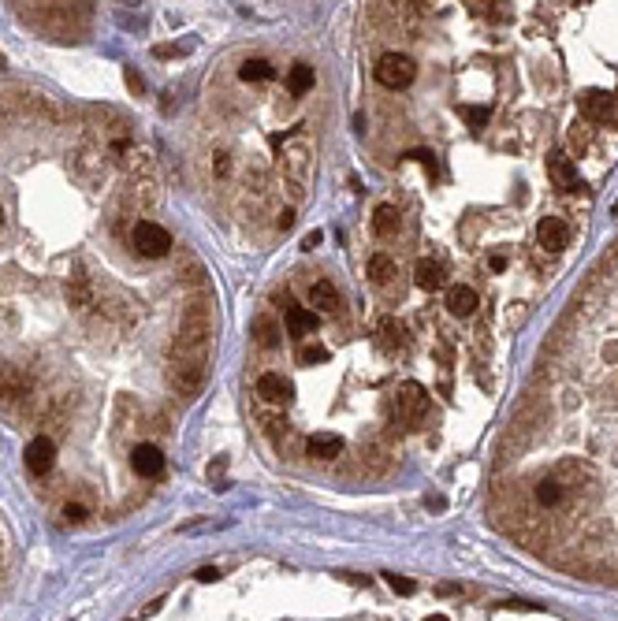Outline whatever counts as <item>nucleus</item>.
<instances>
[{
    "label": "nucleus",
    "mask_w": 618,
    "mask_h": 621,
    "mask_svg": "<svg viewBox=\"0 0 618 621\" xmlns=\"http://www.w3.org/2000/svg\"><path fill=\"white\" fill-rule=\"evenodd\" d=\"M574 335L544 361V395L514 417L495 517L581 577H618V328L574 298Z\"/></svg>",
    "instance_id": "obj_1"
},
{
    "label": "nucleus",
    "mask_w": 618,
    "mask_h": 621,
    "mask_svg": "<svg viewBox=\"0 0 618 621\" xmlns=\"http://www.w3.org/2000/svg\"><path fill=\"white\" fill-rule=\"evenodd\" d=\"M305 179H309V141L302 130H287L283 138V183H287L291 201L305 197Z\"/></svg>",
    "instance_id": "obj_2"
},
{
    "label": "nucleus",
    "mask_w": 618,
    "mask_h": 621,
    "mask_svg": "<svg viewBox=\"0 0 618 621\" xmlns=\"http://www.w3.org/2000/svg\"><path fill=\"white\" fill-rule=\"evenodd\" d=\"M130 246H135V253H138V257L160 260V257H168V253H172V235L164 231L160 223H153V220H138V223H135V231H130Z\"/></svg>",
    "instance_id": "obj_3"
},
{
    "label": "nucleus",
    "mask_w": 618,
    "mask_h": 621,
    "mask_svg": "<svg viewBox=\"0 0 618 621\" xmlns=\"http://www.w3.org/2000/svg\"><path fill=\"white\" fill-rule=\"evenodd\" d=\"M413 75H418V67H413L410 56H399V53H387L376 60V82L387 90H406Z\"/></svg>",
    "instance_id": "obj_4"
},
{
    "label": "nucleus",
    "mask_w": 618,
    "mask_h": 621,
    "mask_svg": "<svg viewBox=\"0 0 618 621\" xmlns=\"http://www.w3.org/2000/svg\"><path fill=\"white\" fill-rule=\"evenodd\" d=\"M395 413H399V421H406V424H421L425 413H429V391L421 384H413V379L402 384L399 395H395Z\"/></svg>",
    "instance_id": "obj_5"
},
{
    "label": "nucleus",
    "mask_w": 618,
    "mask_h": 621,
    "mask_svg": "<svg viewBox=\"0 0 618 621\" xmlns=\"http://www.w3.org/2000/svg\"><path fill=\"white\" fill-rule=\"evenodd\" d=\"M130 469H135L142 480H157V476L164 473V454L160 447H153V443H142L130 450Z\"/></svg>",
    "instance_id": "obj_6"
},
{
    "label": "nucleus",
    "mask_w": 618,
    "mask_h": 621,
    "mask_svg": "<svg viewBox=\"0 0 618 621\" xmlns=\"http://www.w3.org/2000/svg\"><path fill=\"white\" fill-rule=\"evenodd\" d=\"M581 116L592 119V123H607V119L618 116V104L611 93H603V90H589V93H581Z\"/></svg>",
    "instance_id": "obj_7"
},
{
    "label": "nucleus",
    "mask_w": 618,
    "mask_h": 621,
    "mask_svg": "<svg viewBox=\"0 0 618 621\" xmlns=\"http://www.w3.org/2000/svg\"><path fill=\"white\" fill-rule=\"evenodd\" d=\"M53 465H56V443H53L49 435H38V439L27 447V469H30L34 476H49Z\"/></svg>",
    "instance_id": "obj_8"
},
{
    "label": "nucleus",
    "mask_w": 618,
    "mask_h": 621,
    "mask_svg": "<svg viewBox=\"0 0 618 621\" xmlns=\"http://www.w3.org/2000/svg\"><path fill=\"white\" fill-rule=\"evenodd\" d=\"M537 242H540L544 249H551V253H558V249L570 242V227L558 220V216H544L540 227H537Z\"/></svg>",
    "instance_id": "obj_9"
},
{
    "label": "nucleus",
    "mask_w": 618,
    "mask_h": 621,
    "mask_svg": "<svg viewBox=\"0 0 618 621\" xmlns=\"http://www.w3.org/2000/svg\"><path fill=\"white\" fill-rule=\"evenodd\" d=\"M291 379L287 376H280V372H265L257 379V395L265 398V402H272V405H283V402H291Z\"/></svg>",
    "instance_id": "obj_10"
},
{
    "label": "nucleus",
    "mask_w": 618,
    "mask_h": 621,
    "mask_svg": "<svg viewBox=\"0 0 618 621\" xmlns=\"http://www.w3.org/2000/svg\"><path fill=\"white\" fill-rule=\"evenodd\" d=\"M305 454H313V458H320V461H331V458L343 454V439L336 432H313L305 439Z\"/></svg>",
    "instance_id": "obj_11"
},
{
    "label": "nucleus",
    "mask_w": 618,
    "mask_h": 621,
    "mask_svg": "<svg viewBox=\"0 0 618 621\" xmlns=\"http://www.w3.org/2000/svg\"><path fill=\"white\" fill-rule=\"evenodd\" d=\"M64 298H67V305H75V309H90V305H97V294H93V283L90 276H71V283L64 286Z\"/></svg>",
    "instance_id": "obj_12"
},
{
    "label": "nucleus",
    "mask_w": 618,
    "mask_h": 621,
    "mask_svg": "<svg viewBox=\"0 0 618 621\" xmlns=\"http://www.w3.org/2000/svg\"><path fill=\"white\" fill-rule=\"evenodd\" d=\"M201 384H205V368H194V365H175L172 368V387L179 395H198Z\"/></svg>",
    "instance_id": "obj_13"
},
{
    "label": "nucleus",
    "mask_w": 618,
    "mask_h": 621,
    "mask_svg": "<svg viewBox=\"0 0 618 621\" xmlns=\"http://www.w3.org/2000/svg\"><path fill=\"white\" fill-rule=\"evenodd\" d=\"M283 320H287V331H291V335H294V339H305V335H309V331H313V328H317V316H313V313H309V309H302V305H294V302H291L287 309H283Z\"/></svg>",
    "instance_id": "obj_14"
},
{
    "label": "nucleus",
    "mask_w": 618,
    "mask_h": 621,
    "mask_svg": "<svg viewBox=\"0 0 618 621\" xmlns=\"http://www.w3.org/2000/svg\"><path fill=\"white\" fill-rule=\"evenodd\" d=\"M447 309H451L455 316H469L473 309H477V291H473V286H466V283L451 286V291H447Z\"/></svg>",
    "instance_id": "obj_15"
},
{
    "label": "nucleus",
    "mask_w": 618,
    "mask_h": 621,
    "mask_svg": "<svg viewBox=\"0 0 618 621\" xmlns=\"http://www.w3.org/2000/svg\"><path fill=\"white\" fill-rule=\"evenodd\" d=\"M309 305H317L320 313H336L339 309V291L328 279H317L313 286H309Z\"/></svg>",
    "instance_id": "obj_16"
},
{
    "label": "nucleus",
    "mask_w": 618,
    "mask_h": 621,
    "mask_svg": "<svg viewBox=\"0 0 618 621\" xmlns=\"http://www.w3.org/2000/svg\"><path fill=\"white\" fill-rule=\"evenodd\" d=\"M548 172H551V179L563 190H574L577 186V172H574V164H570V157H563V153H555V157L548 160Z\"/></svg>",
    "instance_id": "obj_17"
},
{
    "label": "nucleus",
    "mask_w": 618,
    "mask_h": 621,
    "mask_svg": "<svg viewBox=\"0 0 618 621\" xmlns=\"http://www.w3.org/2000/svg\"><path fill=\"white\" fill-rule=\"evenodd\" d=\"M413 279H418L421 291H439V286H444V268H439L436 260H418Z\"/></svg>",
    "instance_id": "obj_18"
},
{
    "label": "nucleus",
    "mask_w": 618,
    "mask_h": 621,
    "mask_svg": "<svg viewBox=\"0 0 618 621\" xmlns=\"http://www.w3.org/2000/svg\"><path fill=\"white\" fill-rule=\"evenodd\" d=\"M313 78H317V75H313V67H309V64H294V67L287 71V90L294 93V97H302V93L313 90Z\"/></svg>",
    "instance_id": "obj_19"
},
{
    "label": "nucleus",
    "mask_w": 618,
    "mask_h": 621,
    "mask_svg": "<svg viewBox=\"0 0 618 621\" xmlns=\"http://www.w3.org/2000/svg\"><path fill=\"white\" fill-rule=\"evenodd\" d=\"M254 339H257L261 350H272V346L280 342V328H276V320H272V316H257V320H254Z\"/></svg>",
    "instance_id": "obj_20"
},
{
    "label": "nucleus",
    "mask_w": 618,
    "mask_h": 621,
    "mask_svg": "<svg viewBox=\"0 0 618 621\" xmlns=\"http://www.w3.org/2000/svg\"><path fill=\"white\" fill-rule=\"evenodd\" d=\"M239 78H242V82H268V78H272V64H268V60H261V56L242 60Z\"/></svg>",
    "instance_id": "obj_21"
},
{
    "label": "nucleus",
    "mask_w": 618,
    "mask_h": 621,
    "mask_svg": "<svg viewBox=\"0 0 618 621\" xmlns=\"http://www.w3.org/2000/svg\"><path fill=\"white\" fill-rule=\"evenodd\" d=\"M369 279L376 283V286H387L391 283V276H395V260L391 257H384V253H376V257H369Z\"/></svg>",
    "instance_id": "obj_22"
},
{
    "label": "nucleus",
    "mask_w": 618,
    "mask_h": 621,
    "mask_svg": "<svg viewBox=\"0 0 618 621\" xmlns=\"http://www.w3.org/2000/svg\"><path fill=\"white\" fill-rule=\"evenodd\" d=\"M373 227H376V235L380 238H391L399 231V212L391 209V205H380L376 209V216H373Z\"/></svg>",
    "instance_id": "obj_23"
},
{
    "label": "nucleus",
    "mask_w": 618,
    "mask_h": 621,
    "mask_svg": "<svg viewBox=\"0 0 618 621\" xmlns=\"http://www.w3.org/2000/svg\"><path fill=\"white\" fill-rule=\"evenodd\" d=\"M298 361H302V365L328 361V350H324V346H317V342H309V346H302V350H298Z\"/></svg>",
    "instance_id": "obj_24"
},
{
    "label": "nucleus",
    "mask_w": 618,
    "mask_h": 621,
    "mask_svg": "<svg viewBox=\"0 0 618 621\" xmlns=\"http://www.w3.org/2000/svg\"><path fill=\"white\" fill-rule=\"evenodd\" d=\"M380 331H384V346H387V350H395V346L402 342V339H399L402 331H399V324H395V320H391V316H384V320H380Z\"/></svg>",
    "instance_id": "obj_25"
},
{
    "label": "nucleus",
    "mask_w": 618,
    "mask_h": 621,
    "mask_svg": "<svg viewBox=\"0 0 618 621\" xmlns=\"http://www.w3.org/2000/svg\"><path fill=\"white\" fill-rule=\"evenodd\" d=\"M384 580L391 584V592H399V595H413V592H418V584L406 580V577H399V573H384Z\"/></svg>",
    "instance_id": "obj_26"
},
{
    "label": "nucleus",
    "mask_w": 618,
    "mask_h": 621,
    "mask_svg": "<svg viewBox=\"0 0 618 621\" xmlns=\"http://www.w3.org/2000/svg\"><path fill=\"white\" fill-rule=\"evenodd\" d=\"M86 517H90V506H86V503H67V506H64V521H67V524H82Z\"/></svg>",
    "instance_id": "obj_27"
},
{
    "label": "nucleus",
    "mask_w": 618,
    "mask_h": 621,
    "mask_svg": "<svg viewBox=\"0 0 618 621\" xmlns=\"http://www.w3.org/2000/svg\"><path fill=\"white\" fill-rule=\"evenodd\" d=\"M212 172H217V179H228L231 175V157H228V153H217V157H212Z\"/></svg>",
    "instance_id": "obj_28"
},
{
    "label": "nucleus",
    "mask_w": 618,
    "mask_h": 621,
    "mask_svg": "<svg viewBox=\"0 0 618 621\" xmlns=\"http://www.w3.org/2000/svg\"><path fill=\"white\" fill-rule=\"evenodd\" d=\"M462 116H466L469 127H484V123H488V109H462Z\"/></svg>",
    "instance_id": "obj_29"
},
{
    "label": "nucleus",
    "mask_w": 618,
    "mask_h": 621,
    "mask_svg": "<svg viewBox=\"0 0 618 621\" xmlns=\"http://www.w3.org/2000/svg\"><path fill=\"white\" fill-rule=\"evenodd\" d=\"M198 580H201V584L220 580V569H217V566H201V569H198Z\"/></svg>",
    "instance_id": "obj_30"
},
{
    "label": "nucleus",
    "mask_w": 618,
    "mask_h": 621,
    "mask_svg": "<svg viewBox=\"0 0 618 621\" xmlns=\"http://www.w3.org/2000/svg\"><path fill=\"white\" fill-rule=\"evenodd\" d=\"M570 141H574V149L581 153V149L589 146V130H577V127H574V130H570Z\"/></svg>",
    "instance_id": "obj_31"
},
{
    "label": "nucleus",
    "mask_w": 618,
    "mask_h": 621,
    "mask_svg": "<svg viewBox=\"0 0 618 621\" xmlns=\"http://www.w3.org/2000/svg\"><path fill=\"white\" fill-rule=\"evenodd\" d=\"M413 160H421L425 168H429V175H436V160H432V153H425V149H418V153H410Z\"/></svg>",
    "instance_id": "obj_32"
},
{
    "label": "nucleus",
    "mask_w": 618,
    "mask_h": 621,
    "mask_svg": "<svg viewBox=\"0 0 618 621\" xmlns=\"http://www.w3.org/2000/svg\"><path fill=\"white\" fill-rule=\"evenodd\" d=\"M291 223H294V212H291V209H283V212H280V220H276V227H280V231H291Z\"/></svg>",
    "instance_id": "obj_33"
},
{
    "label": "nucleus",
    "mask_w": 618,
    "mask_h": 621,
    "mask_svg": "<svg viewBox=\"0 0 618 621\" xmlns=\"http://www.w3.org/2000/svg\"><path fill=\"white\" fill-rule=\"evenodd\" d=\"M488 268H492V272H503V268H507V257H503V253H492V257H488Z\"/></svg>",
    "instance_id": "obj_34"
},
{
    "label": "nucleus",
    "mask_w": 618,
    "mask_h": 621,
    "mask_svg": "<svg viewBox=\"0 0 618 621\" xmlns=\"http://www.w3.org/2000/svg\"><path fill=\"white\" fill-rule=\"evenodd\" d=\"M313 246H320V231H309V235L302 238V249H313Z\"/></svg>",
    "instance_id": "obj_35"
},
{
    "label": "nucleus",
    "mask_w": 618,
    "mask_h": 621,
    "mask_svg": "<svg viewBox=\"0 0 618 621\" xmlns=\"http://www.w3.org/2000/svg\"><path fill=\"white\" fill-rule=\"evenodd\" d=\"M127 86H130V90H138V93H142V78H138V75H135V71H127Z\"/></svg>",
    "instance_id": "obj_36"
},
{
    "label": "nucleus",
    "mask_w": 618,
    "mask_h": 621,
    "mask_svg": "<svg viewBox=\"0 0 618 621\" xmlns=\"http://www.w3.org/2000/svg\"><path fill=\"white\" fill-rule=\"evenodd\" d=\"M224 465H228V461H224V458H220V461H212V465H209V476H212V480H217V476H220V473H224Z\"/></svg>",
    "instance_id": "obj_37"
},
{
    "label": "nucleus",
    "mask_w": 618,
    "mask_h": 621,
    "mask_svg": "<svg viewBox=\"0 0 618 621\" xmlns=\"http://www.w3.org/2000/svg\"><path fill=\"white\" fill-rule=\"evenodd\" d=\"M4 227H8V216H4V209H0V235H4Z\"/></svg>",
    "instance_id": "obj_38"
},
{
    "label": "nucleus",
    "mask_w": 618,
    "mask_h": 621,
    "mask_svg": "<svg viewBox=\"0 0 618 621\" xmlns=\"http://www.w3.org/2000/svg\"><path fill=\"white\" fill-rule=\"evenodd\" d=\"M429 621H447V617H444V614H436V617H429Z\"/></svg>",
    "instance_id": "obj_39"
},
{
    "label": "nucleus",
    "mask_w": 618,
    "mask_h": 621,
    "mask_svg": "<svg viewBox=\"0 0 618 621\" xmlns=\"http://www.w3.org/2000/svg\"><path fill=\"white\" fill-rule=\"evenodd\" d=\"M0 67H4V56H0Z\"/></svg>",
    "instance_id": "obj_40"
}]
</instances>
